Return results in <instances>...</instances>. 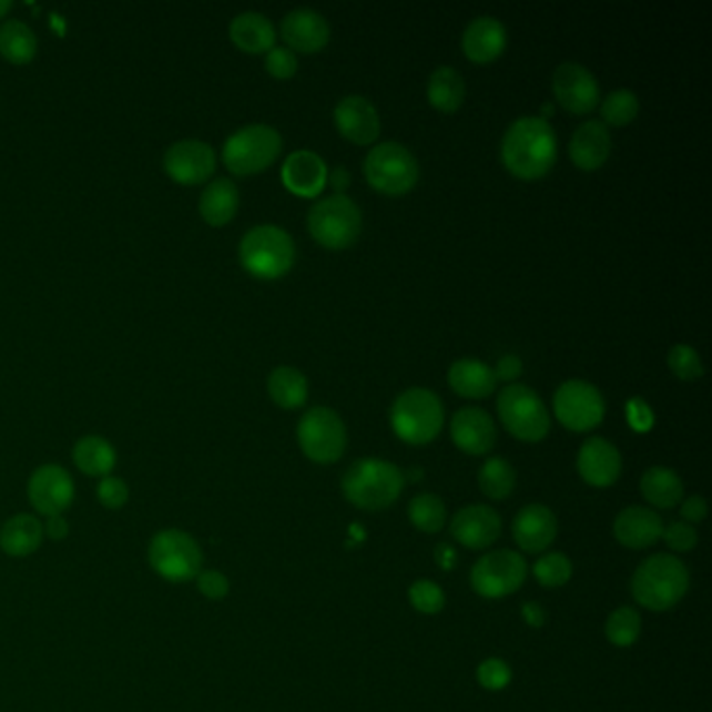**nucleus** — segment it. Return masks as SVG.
Wrapping results in <instances>:
<instances>
[{
    "mask_svg": "<svg viewBox=\"0 0 712 712\" xmlns=\"http://www.w3.org/2000/svg\"><path fill=\"white\" fill-rule=\"evenodd\" d=\"M558 160V139L550 122L522 115L501 139V163L518 180H541Z\"/></svg>",
    "mask_w": 712,
    "mask_h": 712,
    "instance_id": "f257e3e1",
    "label": "nucleus"
},
{
    "mask_svg": "<svg viewBox=\"0 0 712 712\" xmlns=\"http://www.w3.org/2000/svg\"><path fill=\"white\" fill-rule=\"evenodd\" d=\"M404 485L406 475L401 468L378 458L357 460L340 479L345 499L368 512L389 508L401 496Z\"/></svg>",
    "mask_w": 712,
    "mask_h": 712,
    "instance_id": "f03ea898",
    "label": "nucleus"
},
{
    "mask_svg": "<svg viewBox=\"0 0 712 712\" xmlns=\"http://www.w3.org/2000/svg\"><path fill=\"white\" fill-rule=\"evenodd\" d=\"M690 588V572L671 553H657L643 560L631 579V591L638 604L662 612L683 600Z\"/></svg>",
    "mask_w": 712,
    "mask_h": 712,
    "instance_id": "7ed1b4c3",
    "label": "nucleus"
},
{
    "mask_svg": "<svg viewBox=\"0 0 712 712\" xmlns=\"http://www.w3.org/2000/svg\"><path fill=\"white\" fill-rule=\"evenodd\" d=\"M295 241L285 228L274 224L251 228L238 245L241 266L257 281L283 278L295 266Z\"/></svg>",
    "mask_w": 712,
    "mask_h": 712,
    "instance_id": "20e7f679",
    "label": "nucleus"
},
{
    "mask_svg": "<svg viewBox=\"0 0 712 712\" xmlns=\"http://www.w3.org/2000/svg\"><path fill=\"white\" fill-rule=\"evenodd\" d=\"M393 433L410 446H427L441 435L446 410L437 393L411 387L401 393L391 406Z\"/></svg>",
    "mask_w": 712,
    "mask_h": 712,
    "instance_id": "39448f33",
    "label": "nucleus"
},
{
    "mask_svg": "<svg viewBox=\"0 0 712 712\" xmlns=\"http://www.w3.org/2000/svg\"><path fill=\"white\" fill-rule=\"evenodd\" d=\"M362 210L347 195L324 196L307 212L309 236L328 251H345L356 245L362 234Z\"/></svg>",
    "mask_w": 712,
    "mask_h": 712,
    "instance_id": "423d86ee",
    "label": "nucleus"
},
{
    "mask_svg": "<svg viewBox=\"0 0 712 712\" xmlns=\"http://www.w3.org/2000/svg\"><path fill=\"white\" fill-rule=\"evenodd\" d=\"M283 153V136L276 128L251 124L231 134L222 149V161L234 176H255L266 172Z\"/></svg>",
    "mask_w": 712,
    "mask_h": 712,
    "instance_id": "0eeeda50",
    "label": "nucleus"
},
{
    "mask_svg": "<svg viewBox=\"0 0 712 712\" xmlns=\"http://www.w3.org/2000/svg\"><path fill=\"white\" fill-rule=\"evenodd\" d=\"M498 416L506 430L525 444L543 441L552 428L543 399L527 385H506L498 395Z\"/></svg>",
    "mask_w": 712,
    "mask_h": 712,
    "instance_id": "6e6552de",
    "label": "nucleus"
},
{
    "mask_svg": "<svg viewBox=\"0 0 712 712\" xmlns=\"http://www.w3.org/2000/svg\"><path fill=\"white\" fill-rule=\"evenodd\" d=\"M364 176L376 193L401 196L408 195L418 184L420 167L408 146L387 141L368 151L364 161Z\"/></svg>",
    "mask_w": 712,
    "mask_h": 712,
    "instance_id": "1a4fd4ad",
    "label": "nucleus"
},
{
    "mask_svg": "<svg viewBox=\"0 0 712 712\" xmlns=\"http://www.w3.org/2000/svg\"><path fill=\"white\" fill-rule=\"evenodd\" d=\"M146 558L151 569L170 583L195 581L203 570V550L195 537L180 529H163L149 541Z\"/></svg>",
    "mask_w": 712,
    "mask_h": 712,
    "instance_id": "9d476101",
    "label": "nucleus"
},
{
    "mask_svg": "<svg viewBox=\"0 0 712 712\" xmlns=\"http://www.w3.org/2000/svg\"><path fill=\"white\" fill-rule=\"evenodd\" d=\"M297 441L312 462L335 464L345 454L347 427L337 411L316 406L303 414L297 425Z\"/></svg>",
    "mask_w": 712,
    "mask_h": 712,
    "instance_id": "9b49d317",
    "label": "nucleus"
},
{
    "mask_svg": "<svg viewBox=\"0 0 712 712\" xmlns=\"http://www.w3.org/2000/svg\"><path fill=\"white\" fill-rule=\"evenodd\" d=\"M553 414L572 433H589L604 420V395L589 380L570 378L553 393Z\"/></svg>",
    "mask_w": 712,
    "mask_h": 712,
    "instance_id": "f8f14e48",
    "label": "nucleus"
},
{
    "mask_svg": "<svg viewBox=\"0 0 712 712\" xmlns=\"http://www.w3.org/2000/svg\"><path fill=\"white\" fill-rule=\"evenodd\" d=\"M525 579L527 562L520 553L512 550L485 553L470 572L472 589L487 600H499L515 593L525 583Z\"/></svg>",
    "mask_w": 712,
    "mask_h": 712,
    "instance_id": "ddd939ff",
    "label": "nucleus"
},
{
    "mask_svg": "<svg viewBox=\"0 0 712 712\" xmlns=\"http://www.w3.org/2000/svg\"><path fill=\"white\" fill-rule=\"evenodd\" d=\"M75 498L72 475L59 464H42L28 481V499L42 517H63Z\"/></svg>",
    "mask_w": 712,
    "mask_h": 712,
    "instance_id": "4468645a",
    "label": "nucleus"
},
{
    "mask_svg": "<svg viewBox=\"0 0 712 712\" xmlns=\"http://www.w3.org/2000/svg\"><path fill=\"white\" fill-rule=\"evenodd\" d=\"M556 103L572 115H588L600 105V84L586 65L567 61L552 75Z\"/></svg>",
    "mask_w": 712,
    "mask_h": 712,
    "instance_id": "2eb2a0df",
    "label": "nucleus"
},
{
    "mask_svg": "<svg viewBox=\"0 0 712 712\" xmlns=\"http://www.w3.org/2000/svg\"><path fill=\"white\" fill-rule=\"evenodd\" d=\"M217 155L212 144L203 141H180L163 155V170L182 186H196L214 176Z\"/></svg>",
    "mask_w": 712,
    "mask_h": 712,
    "instance_id": "dca6fc26",
    "label": "nucleus"
},
{
    "mask_svg": "<svg viewBox=\"0 0 712 712\" xmlns=\"http://www.w3.org/2000/svg\"><path fill=\"white\" fill-rule=\"evenodd\" d=\"M451 439L468 456H485L498 441V428L489 411L468 406L456 411L449 425Z\"/></svg>",
    "mask_w": 712,
    "mask_h": 712,
    "instance_id": "f3484780",
    "label": "nucleus"
},
{
    "mask_svg": "<svg viewBox=\"0 0 712 712\" xmlns=\"http://www.w3.org/2000/svg\"><path fill=\"white\" fill-rule=\"evenodd\" d=\"M335 125L338 134L349 143L373 144L380 134V118L373 101L359 94L343 96L335 108Z\"/></svg>",
    "mask_w": 712,
    "mask_h": 712,
    "instance_id": "a211bd4d",
    "label": "nucleus"
},
{
    "mask_svg": "<svg viewBox=\"0 0 712 712\" xmlns=\"http://www.w3.org/2000/svg\"><path fill=\"white\" fill-rule=\"evenodd\" d=\"M449 531L464 548L485 550L498 541L501 533V518L489 506H482V504L466 506L451 518Z\"/></svg>",
    "mask_w": 712,
    "mask_h": 712,
    "instance_id": "6ab92c4d",
    "label": "nucleus"
},
{
    "mask_svg": "<svg viewBox=\"0 0 712 712\" xmlns=\"http://www.w3.org/2000/svg\"><path fill=\"white\" fill-rule=\"evenodd\" d=\"M281 37L293 53H321L330 42V26L314 9H295L283 19Z\"/></svg>",
    "mask_w": 712,
    "mask_h": 712,
    "instance_id": "aec40b11",
    "label": "nucleus"
},
{
    "mask_svg": "<svg viewBox=\"0 0 712 712\" xmlns=\"http://www.w3.org/2000/svg\"><path fill=\"white\" fill-rule=\"evenodd\" d=\"M577 470L591 487H610L619 481L623 460L619 449L604 437H589L579 449Z\"/></svg>",
    "mask_w": 712,
    "mask_h": 712,
    "instance_id": "412c9836",
    "label": "nucleus"
},
{
    "mask_svg": "<svg viewBox=\"0 0 712 712\" xmlns=\"http://www.w3.org/2000/svg\"><path fill=\"white\" fill-rule=\"evenodd\" d=\"M281 179L288 193L303 199H314L326 189L328 167L318 153L309 149H299L286 157Z\"/></svg>",
    "mask_w": 712,
    "mask_h": 712,
    "instance_id": "4be33fe9",
    "label": "nucleus"
},
{
    "mask_svg": "<svg viewBox=\"0 0 712 712\" xmlns=\"http://www.w3.org/2000/svg\"><path fill=\"white\" fill-rule=\"evenodd\" d=\"M508 47L506 26L496 18L482 16L472 19L462 34V51L468 61L477 65H489L498 61Z\"/></svg>",
    "mask_w": 712,
    "mask_h": 712,
    "instance_id": "5701e85b",
    "label": "nucleus"
},
{
    "mask_svg": "<svg viewBox=\"0 0 712 712\" xmlns=\"http://www.w3.org/2000/svg\"><path fill=\"white\" fill-rule=\"evenodd\" d=\"M612 153V136L608 125L598 120H588L570 136L569 155L574 167L581 172H598L604 167Z\"/></svg>",
    "mask_w": 712,
    "mask_h": 712,
    "instance_id": "b1692460",
    "label": "nucleus"
},
{
    "mask_svg": "<svg viewBox=\"0 0 712 712\" xmlns=\"http://www.w3.org/2000/svg\"><path fill=\"white\" fill-rule=\"evenodd\" d=\"M512 535L522 552H543L552 546L558 535V520L548 506L529 504L515 518Z\"/></svg>",
    "mask_w": 712,
    "mask_h": 712,
    "instance_id": "393cba45",
    "label": "nucleus"
},
{
    "mask_svg": "<svg viewBox=\"0 0 712 712\" xmlns=\"http://www.w3.org/2000/svg\"><path fill=\"white\" fill-rule=\"evenodd\" d=\"M614 537L617 541L629 548V550H645L654 546L662 537L664 525L659 512L643 508V506H631L619 512L614 520Z\"/></svg>",
    "mask_w": 712,
    "mask_h": 712,
    "instance_id": "a878e982",
    "label": "nucleus"
},
{
    "mask_svg": "<svg viewBox=\"0 0 712 712\" xmlns=\"http://www.w3.org/2000/svg\"><path fill=\"white\" fill-rule=\"evenodd\" d=\"M447 383L451 391L464 399H485L494 395L498 387L494 368L475 357L456 359L447 370Z\"/></svg>",
    "mask_w": 712,
    "mask_h": 712,
    "instance_id": "bb28decb",
    "label": "nucleus"
},
{
    "mask_svg": "<svg viewBox=\"0 0 712 712\" xmlns=\"http://www.w3.org/2000/svg\"><path fill=\"white\" fill-rule=\"evenodd\" d=\"M232 44L247 54H264L276 47L274 23L255 11H245L232 19L228 28Z\"/></svg>",
    "mask_w": 712,
    "mask_h": 712,
    "instance_id": "cd10ccee",
    "label": "nucleus"
},
{
    "mask_svg": "<svg viewBox=\"0 0 712 712\" xmlns=\"http://www.w3.org/2000/svg\"><path fill=\"white\" fill-rule=\"evenodd\" d=\"M44 525L34 515H16L0 527V550L11 558H26L40 550Z\"/></svg>",
    "mask_w": 712,
    "mask_h": 712,
    "instance_id": "c85d7f7f",
    "label": "nucleus"
},
{
    "mask_svg": "<svg viewBox=\"0 0 712 712\" xmlns=\"http://www.w3.org/2000/svg\"><path fill=\"white\" fill-rule=\"evenodd\" d=\"M238 201L241 195L236 184L228 179H217L203 189L199 199V214L205 224L220 228L231 224L232 217L238 212Z\"/></svg>",
    "mask_w": 712,
    "mask_h": 712,
    "instance_id": "c756f323",
    "label": "nucleus"
},
{
    "mask_svg": "<svg viewBox=\"0 0 712 712\" xmlns=\"http://www.w3.org/2000/svg\"><path fill=\"white\" fill-rule=\"evenodd\" d=\"M73 464L80 472L94 479L109 477L118 464L115 447L99 435H87L73 446Z\"/></svg>",
    "mask_w": 712,
    "mask_h": 712,
    "instance_id": "7c9ffc66",
    "label": "nucleus"
},
{
    "mask_svg": "<svg viewBox=\"0 0 712 712\" xmlns=\"http://www.w3.org/2000/svg\"><path fill=\"white\" fill-rule=\"evenodd\" d=\"M267 393L283 410H299L307 404L309 385L302 370L293 366H278L267 376Z\"/></svg>",
    "mask_w": 712,
    "mask_h": 712,
    "instance_id": "2f4dec72",
    "label": "nucleus"
},
{
    "mask_svg": "<svg viewBox=\"0 0 712 712\" xmlns=\"http://www.w3.org/2000/svg\"><path fill=\"white\" fill-rule=\"evenodd\" d=\"M427 99L430 108L441 113H456L466 99L462 73L449 65H439L428 75Z\"/></svg>",
    "mask_w": 712,
    "mask_h": 712,
    "instance_id": "473e14b6",
    "label": "nucleus"
},
{
    "mask_svg": "<svg viewBox=\"0 0 712 712\" xmlns=\"http://www.w3.org/2000/svg\"><path fill=\"white\" fill-rule=\"evenodd\" d=\"M640 491L654 508L669 510L683 499V481L675 470L667 466H652L641 475Z\"/></svg>",
    "mask_w": 712,
    "mask_h": 712,
    "instance_id": "72a5a7b5",
    "label": "nucleus"
},
{
    "mask_svg": "<svg viewBox=\"0 0 712 712\" xmlns=\"http://www.w3.org/2000/svg\"><path fill=\"white\" fill-rule=\"evenodd\" d=\"M38 40L32 28L18 19L0 26V57L11 65H28L37 57Z\"/></svg>",
    "mask_w": 712,
    "mask_h": 712,
    "instance_id": "f704fd0d",
    "label": "nucleus"
},
{
    "mask_svg": "<svg viewBox=\"0 0 712 712\" xmlns=\"http://www.w3.org/2000/svg\"><path fill=\"white\" fill-rule=\"evenodd\" d=\"M479 487L489 499H506L517 487V472L504 458H489L479 470Z\"/></svg>",
    "mask_w": 712,
    "mask_h": 712,
    "instance_id": "c9c22d12",
    "label": "nucleus"
},
{
    "mask_svg": "<svg viewBox=\"0 0 712 712\" xmlns=\"http://www.w3.org/2000/svg\"><path fill=\"white\" fill-rule=\"evenodd\" d=\"M408 517L418 531L439 533L446 527V504L435 494H418L408 506Z\"/></svg>",
    "mask_w": 712,
    "mask_h": 712,
    "instance_id": "e433bc0d",
    "label": "nucleus"
},
{
    "mask_svg": "<svg viewBox=\"0 0 712 712\" xmlns=\"http://www.w3.org/2000/svg\"><path fill=\"white\" fill-rule=\"evenodd\" d=\"M600 115L604 120L602 122L604 125H614V128L629 125L640 115V99L631 90H614L606 96L604 101H600Z\"/></svg>",
    "mask_w": 712,
    "mask_h": 712,
    "instance_id": "4c0bfd02",
    "label": "nucleus"
},
{
    "mask_svg": "<svg viewBox=\"0 0 712 712\" xmlns=\"http://www.w3.org/2000/svg\"><path fill=\"white\" fill-rule=\"evenodd\" d=\"M641 633V617L635 608L623 606L614 610L606 621V638L612 645L629 648L633 645Z\"/></svg>",
    "mask_w": 712,
    "mask_h": 712,
    "instance_id": "58836bf2",
    "label": "nucleus"
},
{
    "mask_svg": "<svg viewBox=\"0 0 712 712\" xmlns=\"http://www.w3.org/2000/svg\"><path fill=\"white\" fill-rule=\"evenodd\" d=\"M535 579L543 588H562L567 586L572 577V564L569 556L552 552L541 556L533 567Z\"/></svg>",
    "mask_w": 712,
    "mask_h": 712,
    "instance_id": "ea45409f",
    "label": "nucleus"
},
{
    "mask_svg": "<svg viewBox=\"0 0 712 712\" xmlns=\"http://www.w3.org/2000/svg\"><path fill=\"white\" fill-rule=\"evenodd\" d=\"M667 364H669L671 373L683 383H694L704 375L702 357L692 345H685V343H679V345L671 347V352L667 356Z\"/></svg>",
    "mask_w": 712,
    "mask_h": 712,
    "instance_id": "a19ab883",
    "label": "nucleus"
},
{
    "mask_svg": "<svg viewBox=\"0 0 712 712\" xmlns=\"http://www.w3.org/2000/svg\"><path fill=\"white\" fill-rule=\"evenodd\" d=\"M410 602L423 614H437L446 606V593L433 581H416L410 588Z\"/></svg>",
    "mask_w": 712,
    "mask_h": 712,
    "instance_id": "79ce46f5",
    "label": "nucleus"
},
{
    "mask_svg": "<svg viewBox=\"0 0 712 712\" xmlns=\"http://www.w3.org/2000/svg\"><path fill=\"white\" fill-rule=\"evenodd\" d=\"M96 499L108 510H122L130 499V489L124 479L109 475L96 485Z\"/></svg>",
    "mask_w": 712,
    "mask_h": 712,
    "instance_id": "37998d69",
    "label": "nucleus"
},
{
    "mask_svg": "<svg viewBox=\"0 0 712 712\" xmlns=\"http://www.w3.org/2000/svg\"><path fill=\"white\" fill-rule=\"evenodd\" d=\"M477 679L481 683L485 690H491V692H498V690H504L510 679H512V671L510 667L499 659H487L485 662H481V667L477 669Z\"/></svg>",
    "mask_w": 712,
    "mask_h": 712,
    "instance_id": "c03bdc74",
    "label": "nucleus"
},
{
    "mask_svg": "<svg viewBox=\"0 0 712 712\" xmlns=\"http://www.w3.org/2000/svg\"><path fill=\"white\" fill-rule=\"evenodd\" d=\"M299 70L297 54L286 47H274L266 53V72L276 80H291Z\"/></svg>",
    "mask_w": 712,
    "mask_h": 712,
    "instance_id": "a18cd8bd",
    "label": "nucleus"
},
{
    "mask_svg": "<svg viewBox=\"0 0 712 712\" xmlns=\"http://www.w3.org/2000/svg\"><path fill=\"white\" fill-rule=\"evenodd\" d=\"M195 583L199 593H201L203 598H207V600H214V602L224 600V598L231 593V581H228V577H226L224 572H220V570H201V572L196 574Z\"/></svg>",
    "mask_w": 712,
    "mask_h": 712,
    "instance_id": "49530a36",
    "label": "nucleus"
},
{
    "mask_svg": "<svg viewBox=\"0 0 712 712\" xmlns=\"http://www.w3.org/2000/svg\"><path fill=\"white\" fill-rule=\"evenodd\" d=\"M624 414H627L629 427L633 428L635 433H648L654 427V410L650 408V404L643 397H631L624 404Z\"/></svg>",
    "mask_w": 712,
    "mask_h": 712,
    "instance_id": "de8ad7c7",
    "label": "nucleus"
},
{
    "mask_svg": "<svg viewBox=\"0 0 712 712\" xmlns=\"http://www.w3.org/2000/svg\"><path fill=\"white\" fill-rule=\"evenodd\" d=\"M662 537H664L667 546H669L673 552H690V550H694L695 543H698V533H695L694 527L688 525V522H673V525H669V527L662 531Z\"/></svg>",
    "mask_w": 712,
    "mask_h": 712,
    "instance_id": "09e8293b",
    "label": "nucleus"
},
{
    "mask_svg": "<svg viewBox=\"0 0 712 712\" xmlns=\"http://www.w3.org/2000/svg\"><path fill=\"white\" fill-rule=\"evenodd\" d=\"M522 359L517 354H508V356L499 357L498 366L494 370V375L501 383H517L518 376L522 375Z\"/></svg>",
    "mask_w": 712,
    "mask_h": 712,
    "instance_id": "8fccbe9b",
    "label": "nucleus"
},
{
    "mask_svg": "<svg viewBox=\"0 0 712 712\" xmlns=\"http://www.w3.org/2000/svg\"><path fill=\"white\" fill-rule=\"evenodd\" d=\"M706 515H709V506H706L704 498H700V496H692V498L685 499L683 506H681V517L690 520V522H700V520L706 518Z\"/></svg>",
    "mask_w": 712,
    "mask_h": 712,
    "instance_id": "3c124183",
    "label": "nucleus"
},
{
    "mask_svg": "<svg viewBox=\"0 0 712 712\" xmlns=\"http://www.w3.org/2000/svg\"><path fill=\"white\" fill-rule=\"evenodd\" d=\"M70 535V525L65 517H51L47 518L44 522V537L53 539V541H63Z\"/></svg>",
    "mask_w": 712,
    "mask_h": 712,
    "instance_id": "603ef678",
    "label": "nucleus"
},
{
    "mask_svg": "<svg viewBox=\"0 0 712 712\" xmlns=\"http://www.w3.org/2000/svg\"><path fill=\"white\" fill-rule=\"evenodd\" d=\"M326 184H330V186L337 191L335 195H345V191H347L349 184H352V174H349V170H345L343 165H337V167H333V170L328 172Z\"/></svg>",
    "mask_w": 712,
    "mask_h": 712,
    "instance_id": "864d4df0",
    "label": "nucleus"
},
{
    "mask_svg": "<svg viewBox=\"0 0 712 712\" xmlns=\"http://www.w3.org/2000/svg\"><path fill=\"white\" fill-rule=\"evenodd\" d=\"M522 619H525V623L529 624V627L539 629V627H543V623H546V610L537 604V602H527V604L522 606Z\"/></svg>",
    "mask_w": 712,
    "mask_h": 712,
    "instance_id": "5fc2aeb1",
    "label": "nucleus"
},
{
    "mask_svg": "<svg viewBox=\"0 0 712 712\" xmlns=\"http://www.w3.org/2000/svg\"><path fill=\"white\" fill-rule=\"evenodd\" d=\"M435 560H437L439 569L451 570L456 567L458 553H456V550H454L449 543H439V546H437V550H435Z\"/></svg>",
    "mask_w": 712,
    "mask_h": 712,
    "instance_id": "6e6d98bb",
    "label": "nucleus"
},
{
    "mask_svg": "<svg viewBox=\"0 0 712 712\" xmlns=\"http://www.w3.org/2000/svg\"><path fill=\"white\" fill-rule=\"evenodd\" d=\"M553 113H556L553 103H546V105H541V113H539L537 118H541V120H546V122H548V118H552Z\"/></svg>",
    "mask_w": 712,
    "mask_h": 712,
    "instance_id": "4d7b16f0",
    "label": "nucleus"
},
{
    "mask_svg": "<svg viewBox=\"0 0 712 712\" xmlns=\"http://www.w3.org/2000/svg\"><path fill=\"white\" fill-rule=\"evenodd\" d=\"M13 9V2L11 0H0V19L7 18Z\"/></svg>",
    "mask_w": 712,
    "mask_h": 712,
    "instance_id": "13d9d810",
    "label": "nucleus"
}]
</instances>
